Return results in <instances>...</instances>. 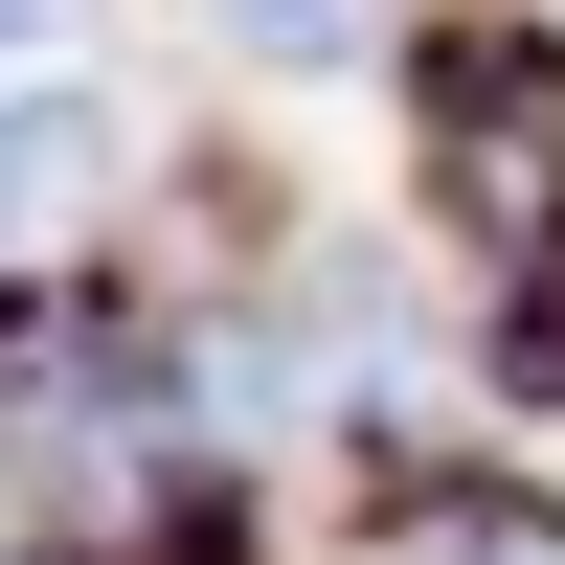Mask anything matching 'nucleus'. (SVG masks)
Here are the masks:
<instances>
[{
    "label": "nucleus",
    "instance_id": "7ed1b4c3",
    "mask_svg": "<svg viewBox=\"0 0 565 565\" xmlns=\"http://www.w3.org/2000/svg\"><path fill=\"white\" fill-rule=\"evenodd\" d=\"M204 23H226V68H362L385 0H204Z\"/></svg>",
    "mask_w": 565,
    "mask_h": 565
},
{
    "label": "nucleus",
    "instance_id": "f03ea898",
    "mask_svg": "<svg viewBox=\"0 0 565 565\" xmlns=\"http://www.w3.org/2000/svg\"><path fill=\"white\" fill-rule=\"evenodd\" d=\"M90 204H114V90H0V295L68 271Z\"/></svg>",
    "mask_w": 565,
    "mask_h": 565
},
{
    "label": "nucleus",
    "instance_id": "423d86ee",
    "mask_svg": "<svg viewBox=\"0 0 565 565\" xmlns=\"http://www.w3.org/2000/svg\"><path fill=\"white\" fill-rule=\"evenodd\" d=\"M0 90H23V68H0Z\"/></svg>",
    "mask_w": 565,
    "mask_h": 565
},
{
    "label": "nucleus",
    "instance_id": "f257e3e1",
    "mask_svg": "<svg viewBox=\"0 0 565 565\" xmlns=\"http://www.w3.org/2000/svg\"><path fill=\"white\" fill-rule=\"evenodd\" d=\"M430 204L476 226L498 295L565 271V68H543L521 23H452V45H430Z\"/></svg>",
    "mask_w": 565,
    "mask_h": 565
},
{
    "label": "nucleus",
    "instance_id": "39448f33",
    "mask_svg": "<svg viewBox=\"0 0 565 565\" xmlns=\"http://www.w3.org/2000/svg\"><path fill=\"white\" fill-rule=\"evenodd\" d=\"M90 23V0H0V68H45V45H68Z\"/></svg>",
    "mask_w": 565,
    "mask_h": 565
},
{
    "label": "nucleus",
    "instance_id": "20e7f679",
    "mask_svg": "<svg viewBox=\"0 0 565 565\" xmlns=\"http://www.w3.org/2000/svg\"><path fill=\"white\" fill-rule=\"evenodd\" d=\"M385 565H565V521H543V498H430Z\"/></svg>",
    "mask_w": 565,
    "mask_h": 565
}]
</instances>
